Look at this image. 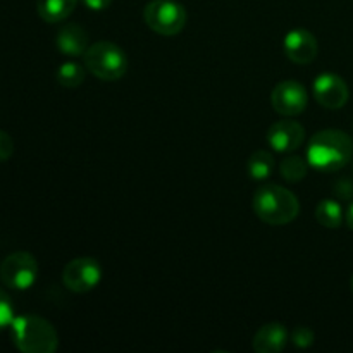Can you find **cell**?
Here are the masks:
<instances>
[{
  "instance_id": "cell-1",
  "label": "cell",
  "mask_w": 353,
  "mask_h": 353,
  "mask_svg": "<svg viewBox=\"0 0 353 353\" xmlns=\"http://www.w3.org/2000/svg\"><path fill=\"white\" fill-rule=\"evenodd\" d=\"M353 155L350 134L340 130H323L314 134L307 148V161L312 168L323 172L343 169Z\"/></svg>"
},
{
  "instance_id": "cell-2",
  "label": "cell",
  "mask_w": 353,
  "mask_h": 353,
  "mask_svg": "<svg viewBox=\"0 0 353 353\" xmlns=\"http://www.w3.org/2000/svg\"><path fill=\"white\" fill-rule=\"evenodd\" d=\"M254 212L262 223L285 226L293 223L300 212V202L295 193L281 185H265L255 192Z\"/></svg>"
},
{
  "instance_id": "cell-3",
  "label": "cell",
  "mask_w": 353,
  "mask_h": 353,
  "mask_svg": "<svg viewBox=\"0 0 353 353\" xmlns=\"http://www.w3.org/2000/svg\"><path fill=\"white\" fill-rule=\"evenodd\" d=\"M10 336L17 350L23 353H54L59 348L57 331L40 316L14 317Z\"/></svg>"
},
{
  "instance_id": "cell-4",
  "label": "cell",
  "mask_w": 353,
  "mask_h": 353,
  "mask_svg": "<svg viewBox=\"0 0 353 353\" xmlns=\"http://www.w3.org/2000/svg\"><path fill=\"white\" fill-rule=\"evenodd\" d=\"M85 68L102 81H117L128 71V55L112 41H97L83 55Z\"/></svg>"
},
{
  "instance_id": "cell-5",
  "label": "cell",
  "mask_w": 353,
  "mask_h": 353,
  "mask_svg": "<svg viewBox=\"0 0 353 353\" xmlns=\"http://www.w3.org/2000/svg\"><path fill=\"white\" fill-rule=\"evenodd\" d=\"M143 19L152 31L162 37H174L186 26L188 14L176 0H152L145 6Z\"/></svg>"
},
{
  "instance_id": "cell-6",
  "label": "cell",
  "mask_w": 353,
  "mask_h": 353,
  "mask_svg": "<svg viewBox=\"0 0 353 353\" xmlns=\"http://www.w3.org/2000/svg\"><path fill=\"white\" fill-rule=\"evenodd\" d=\"M38 278V262L30 252H14L0 264V279L7 288L24 292L34 285Z\"/></svg>"
},
{
  "instance_id": "cell-7",
  "label": "cell",
  "mask_w": 353,
  "mask_h": 353,
  "mask_svg": "<svg viewBox=\"0 0 353 353\" xmlns=\"http://www.w3.org/2000/svg\"><path fill=\"white\" fill-rule=\"evenodd\" d=\"M102 279V268L93 257H76L62 271V283L74 293H88Z\"/></svg>"
},
{
  "instance_id": "cell-8",
  "label": "cell",
  "mask_w": 353,
  "mask_h": 353,
  "mask_svg": "<svg viewBox=\"0 0 353 353\" xmlns=\"http://www.w3.org/2000/svg\"><path fill=\"white\" fill-rule=\"evenodd\" d=\"M309 103V95L302 83L286 79L278 83L271 92V105L278 114L285 117H293L302 114Z\"/></svg>"
},
{
  "instance_id": "cell-9",
  "label": "cell",
  "mask_w": 353,
  "mask_h": 353,
  "mask_svg": "<svg viewBox=\"0 0 353 353\" xmlns=\"http://www.w3.org/2000/svg\"><path fill=\"white\" fill-rule=\"evenodd\" d=\"M312 92L317 103L330 110L341 109L347 105L348 99H350L347 81L334 72H323L317 76L312 85Z\"/></svg>"
},
{
  "instance_id": "cell-10",
  "label": "cell",
  "mask_w": 353,
  "mask_h": 353,
  "mask_svg": "<svg viewBox=\"0 0 353 353\" xmlns=\"http://www.w3.org/2000/svg\"><path fill=\"white\" fill-rule=\"evenodd\" d=\"M305 140V128L293 119H281L268 131V143L279 154H292L299 150Z\"/></svg>"
},
{
  "instance_id": "cell-11",
  "label": "cell",
  "mask_w": 353,
  "mask_h": 353,
  "mask_svg": "<svg viewBox=\"0 0 353 353\" xmlns=\"http://www.w3.org/2000/svg\"><path fill=\"white\" fill-rule=\"evenodd\" d=\"M283 48H285L286 57L293 64L307 65L317 57L319 43H317V38L309 30L296 28V30H292L290 33H286L285 41H283Z\"/></svg>"
},
{
  "instance_id": "cell-12",
  "label": "cell",
  "mask_w": 353,
  "mask_h": 353,
  "mask_svg": "<svg viewBox=\"0 0 353 353\" xmlns=\"http://www.w3.org/2000/svg\"><path fill=\"white\" fill-rule=\"evenodd\" d=\"M55 45H57L59 52L68 57H81L90 47V34L79 24L68 23L59 30Z\"/></svg>"
},
{
  "instance_id": "cell-13",
  "label": "cell",
  "mask_w": 353,
  "mask_h": 353,
  "mask_svg": "<svg viewBox=\"0 0 353 353\" xmlns=\"http://www.w3.org/2000/svg\"><path fill=\"white\" fill-rule=\"evenodd\" d=\"M288 343V331L281 323L264 324L255 333L252 347L257 353H279Z\"/></svg>"
},
{
  "instance_id": "cell-14",
  "label": "cell",
  "mask_w": 353,
  "mask_h": 353,
  "mask_svg": "<svg viewBox=\"0 0 353 353\" xmlns=\"http://www.w3.org/2000/svg\"><path fill=\"white\" fill-rule=\"evenodd\" d=\"M78 0H37L38 16L45 23H61L74 12Z\"/></svg>"
},
{
  "instance_id": "cell-15",
  "label": "cell",
  "mask_w": 353,
  "mask_h": 353,
  "mask_svg": "<svg viewBox=\"0 0 353 353\" xmlns=\"http://www.w3.org/2000/svg\"><path fill=\"white\" fill-rule=\"evenodd\" d=\"M316 219L321 226L327 230H336L343 223V209L340 202L333 199H324L316 207Z\"/></svg>"
},
{
  "instance_id": "cell-16",
  "label": "cell",
  "mask_w": 353,
  "mask_h": 353,
  "mask_svg": "<svg viewBox=\"0 0 353 353\" xmlns=\"http://www.w3.org/2000/svg\"><path fill=\"white\" fill-rule=\"evenodd\" d=\"M247 169L250 172L252 179H255V181H264L274 171V155L268 150H255L248 157Z\"/></svg>"
},
{
  "instance_id": "cell-17",
  "label": "cell",
  "mask_w": 353,
  "mask_h": 353,
  "mask_svg": "<svg viewBox=\"0 0 353 353\" xmlns=\"http://www.w3.org/2000/svg\"><path fill=\"white\" fill-rule=\"evenodd\" d=\"M309 161H305V159L299 157V155H288L286 159H283L279 171H281V176L286 181L299 183L309 174Z\"/></svg>"
},
{
  "instance_id": "cell-18",
  "label": "cell",
  "mask_w": 353,
  "mask_h": 353,
  "mask_svg": "<svg viewBox=\"0 0 353 353\" xmlns=\"http://www.w3.org/2000/svg\"><path fill=\"white\" fill-rule=\"evenodd\" d=\"M85 68L74 61L64 62L57 69V83L64 88H78L85 81Z\"/></svg>"
},
{
  "instance_id": "cell-19",
  "label": "cell",
  "mask_w": 353,
  "mask_h": 353,
  "mask_svg": "<svg viewBox=\"0 0 353 353\" xmlns=\"http://www.w3.org/2000/svg\"><path fill=\"white\" fill-rule=\"evenodd\" d=\"M14 321V303L3 290H0V333L10 327Z\"/></svg>"
},
{
  "instance_id": "cell-20",
  "label": "cell",
  "mask_w": 353,
  "mask_h": 353,
  "mask_svg": "<svg viewBox=\"0 0 353 353\" xmlns=\"http://www.w3.org/2000/svg\"><path fill=\"white\" fill-rule=\"evenodd\" d=\"M314 340H316V334L310 327L307 326H299L293 330L292 333V343L295 345L296 348H309L312 347Z\"/></svg>"
},
{
  "instance_id": "cell-21",
  "label": "cell",
  "mask_w": 353,
  "mask_h": 353,
  "mask_svg": "<svg viewBox=\"0 0 353 353\" xmlns=\"http://www.w3.org/2000/svg\"><path fill=\"white\" fill-rule=\"evenodd\" d=\"M14 154V140L9 133L0 130V162H7Z\"/></svg>"
},
{
  "instance_id": "cell-22",
  "label": "cell",
  "mask_w": 353,
  "mask_h": 353,
  "mask_svg": "<svg viewBox=\"0 0 353 353\" xmlns=\"http://www.w3.org/2000/svg\"><path fill=\"white\" fill-rule=\"evenodd\" d=\"M334 192L340 199L343 200H350L353 199V183L348 181V179H340L334 186Z\"/></svg>"
},
{
  "instance_id": "cell-23",
  "label": "cell",
  "mask_w": 353,
  "mask_h": 353,
  "mask_svg": "<svg viewBox=\"0 0 353 353\" xmlns=\"http://www.w3.org/2000/svg\"><path fill=\"white\" fill-rule=\"evenodd\" d=\"M85 3L86 9L90 10H95V12H102V10L109 9L112 0H81Z\"/></svg>"
},
{
  "instance_id": "cell-24",
  "label": "cell",
  "mask_w": 353,
  "mask_h": 353,
  "mask_svg": "<svg viewBox=\"0 0 353 353\" xmlns=\"http://www.w3.org/2000/svg\"><path fill=\"white\" fill-rule=\"evenodd\" d=\"M345 219H347L348 228L353 231V202L350 203V207L347 209V214H345Z\"/></svg>"
},
{
  "instance_id": "cell-25",
  "label": "cell",
  "mask_w": 353,
  "mask_h": 353,
  "mask_svg": "<svg viewBox=\"0 0 353 353\" xmlns=\"http://www.w3.org/2000/svg\"><path fill=\"white\" fill-rule=\"evenodd\" d=\"M350 286H352V292H353V276H352V281H350Z\"/></svg>"
}]
</instances>
